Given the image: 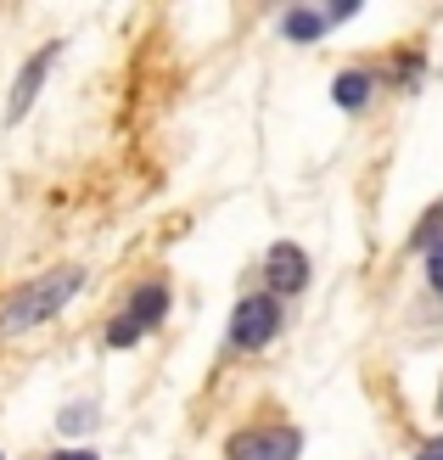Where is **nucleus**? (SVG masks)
<instances>
[{"mask_svg":"<svg viewBox=\"0 0 443 460\" xmlns=\"http://www.w3.org/2000/svg\"><path fill=\"white\" fill-rule=\"evenodd\" d=\"M79 281H84V270H51V275H40L34 287H22L6 309H0V332H29V326H40V320H51L67 297L79 292Z\"/></svg>","mask_w":443,"mask_h":460,"instance_id":"nucleus-1","label":"nucleus"},{"mask_svg":"<svg viewBox=\"0 0 443 460\" xmlns=\"http://www.w3.org/2000/svg\"><path fill=\"white\" fill-rule=\"evenodd\" d=\"M275 332H281V304H275V297H247V304H236V320H230V342H236V349L259 354Z\"/></svg>","mask_w":443,"mask_h":460,"instance_id":"nucleus-2","label":"nucleus"},{"mask_svg":"<svg viewBox=\"0 0 443 460\" xmlns=\"http://www.w3.org/2000/svg\"><path fill=\"white\" fill-rule=\"evenodd\" d=\"M264 281H270V292H264V297H275V304L309 287V259H303V247L275 242V247H270V259H264Z\"/></svg>","mask_w":443,"mask_h":460,"instance_id":"nucleus-3","label":"nucleus"},{"mask_svg":"<svg viewBox=\"0 0 443 460\" xmlns=\"http://www.w3.org/2000/svg\"><path fill=\"white\" fill-rule=\"evenodd\" d=\"M297 432L292 427H270V432H242L230 444V460H297Z\"/></svg>","mask_w":443,"mask_h":460,"instance_id":"nucleus-4","label":"nucleus"},{"mask_svg":"<svg viewBox=\"0 0 443 460\" xmlns=\"http://www.w3.org/2000/svg\"><path fill=\"white\" fill-rule=\"evenodd\" d=\"M57 51L62 45H40V57L17 74V84H12V102H6V124H17L22 112L34 107V96H40V84H45V74H51V62H57Z\"/></svg>","mask_w":443,"mask_h":460,"instance_id":"nucleus-5","label":"nucleus"},{"mask_svg":"<svg viewBox=\"0 0 443 460\" xmlns=\"http://www.w3.org/2000/svg\"><path fill=\"white\" fill-rule=\"evenodd\" d=\"M163 309H169V287H157V281L135 287V297H129V320H135L141 332H146V326H157Z\"/></svg>","mask_w":443,"mask_h":460,"instance_id":"nucleus-6","label":"nucleus"},{"mask_svg":"<svg viewBox=\"0 0 443 460\" xmlns=\"http://www.w3.org/2000/svg\"><path fill=\"white\" fill-rule=\"evenodd\" d=\"M332 96H337V107H365L370 102V74H337Z\"/></svg>","mask_w":443,"mask_h":460,"instance_id":"nucleus-7","label":"nucleus"},{"mask_svg":"<svg viewBox=\"0 0 443 460\" xmlns=\"http://www.w3.org/2000/svg\"><path fill=\"white\" fill-rule=\"evenodd\" d=\"M281 29H287V40H320L325 34V17L320 12H287Z\"/></svg>","mask_w":443,"mask_h":460,"instance_id":"nucleus-8","label":"nucleus"},{"mask_svg":"<svg viewBox=\"0 0 443 460\" xmlns=\"http://www.w3.org/2000/svg\"><path fill=\"white\" fill-rule=\"evenodd\" d=\"M135 337H141V326H135V320H112V326H107V342H112V349H129Z\"/></svg>","mask_w":443,"mask_h":460,"instance_id":"nucleus-9","label":"nucleus"},{"mask_svg":"<svg viewBox=\"0 0 443 460\" xmlns=\"http://www.w3.org/2000/svg\"><path fill=\"white\" fill-rule=\"evenodd\" d=\"M427 281H432V292L443 297V242H438V247L427 252Z\"/></svg>","mask_w":443,"mask_h":460,"instance_id":"nucleus-10","label":"nucleus"},{"mask_svg":"<svg viewBox=\"0 0 443 460\" xmlns=\"http://www.w3.org/2000/svg\"><path fill=\"white\" fill-rule=\"evenodd\" d=\"M96 421V410H62V432H84Z\"/></svg>","mask_w":443,"mask_h":460,"instance_id":"nucleus-11","label":"nucleus"},{"mask_svg":"<svg viewBox=\"0 0 443 460\" xmlns=\"http://www.w3.org/2000/svg\"><path fill=\"white\" fill-rule=\"evenodd\" d=\"M438 230H443V202H438V208L427 214V225H421V236H415V242H421V247H432V236H438Z\"/></svg>","mask_w":443,"mask_h":460,"instance_id":"nucleus-12","label":"nucleus"},{"mask_svg":"<svg viewBox=\"0 0 443 460\" xmlns=\"http://www.w3.org/2000/svg\"><path fill=\"white\" fill-rule=\"evenodd\" d=\"M359 12V0H337V6H332V17H325V22H342V17H354Z\"/></svg>","mask_w":443,"mask_h":460,"instance_id":"nucleus-13","label":"nucleus"},{"mask_svg":"<svg viewBox=\"0 0 443 460\" xmlns=\"http://www.w3.org/2000/svg\"><path fill=\"white\" fill-rule=\"evenodd\" d=\"M415 460H443V438H432V444H427L421 455H415Z\"/></svg>","mask_w":443,"mask_h":460,"instance_id":"nucleus-14","label":"nucleus"},{"mask_svg":"<svg viewBox=\"0 0 443 460\" xmlns=\"http://www.w3.org/2000/svg\"><path fill=\"white\" fill-rule=\"evenodd\" d=\"M57 460H96V449H62Z\"/></svg>","mask_w":443,"mask_h":460,"instance_id":"nucleus-15","label":"nucleus"},{"mask_svg":"<svg viewBox=\"0 0 443 460\" xmlns=\"http://www.w3.org/2000/svg\"><path fill=\"white\" fill-rule=\"evenodd\" d=\"M438 410H443V394H438Z\"/></svg>","mask_w":443,"mask_h":460,"instance_id":"nucleus-16","label":"nucleus"}]
</instances>
